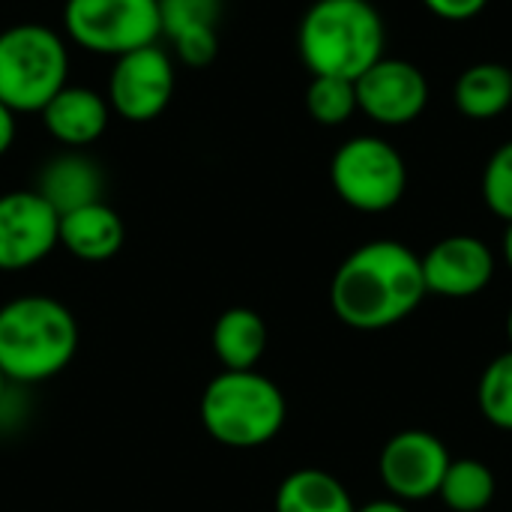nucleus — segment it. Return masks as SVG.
Returning a JSON list of instances; mask_svg holds the SVG:
<instances>
[{"label":"nucleus","mask_w":512,"mask_h":512,"mask_svg":"<svg viewBox=\"0 0 512 512\" xmlns=\"http://www.w3.org/2000/svg\"><path fill=\"white\" fill-rule=\"evenodd\" d=\"M453 102L462 117L486 123L512 105V69L507 63L483 60L468 66L453 87Z\"/></svg>","instance_id":"dca6fc26"},{"label":"nucleus","mask_w":512,"mask_h":512,"mask_svg":"<svg viewBox=\"0 0 512 512\" xmlns=\"http://www.w3.org/2000/svg\"><path fill=\"white\" fill-rule=\"evenodd\" d=\"M330 183L351 210L387 213L408 189V165L390 141L354 135L333 153Z\"/></svg>","instance_id":"0eeeda50"},{"label":"nucleus","mask_w":512,"mask_h":512,"mask_svg":"<svg viewBox=\"0 0 512 512\" xmlns=\"http://www.w3.org/2000/svg\"><path fill=\"white\" fill-rule=\"evenodd\" d=\"M222 0H159L162 36L171 39L195 27H219Z\"/></svg>","instance_id":"4be33fe9"},{"label":"nucleus","mask_w":512,"mask_h":512,"mask_svg":"<svg viewBox=\"0 0 512 512\" xmlns=\"http://www.w3.org/2000/svg\"><path fill=\"white\" fill-rule=\"evenodd\" d=\"M69 42L39 21L0 30V102L15 114H39L69 84Z\"/></svg>","instance_id":"39448f33"},{"label":"nucleus","mask_w":512,"mask_h":512,"mask_svg":"<svg viewBox=\"0 0 512 512\" xmlns=\"http://www.w3.org/2000/svg\"><path fill=\"white\" fill-rule=\"evenodd\" d=\"M306 111L321 126H345L357 114L354 81L336 75H312L306 87Z\"/></svg>","instance_id":"aec40b11"},{"label":"nucleus","mask_w":512,"mask_h":512,"mask_svg":"<svg viewBox=\"0 0 512 512\" xmlns=\"http://www.w3.org/2000/svg\"><path fill=\"white\" fill-rule=\"evenodd\" d=\"M357 512H411L402 501H396V498H387V501H372V504H366V507H357Z\"/></svg>","instance_id":"bb28decb"},{"label":"nucleus","mask_w":512,"mask_h":512,"mask_svg":"<svg viewBox=\"0 0 512 512\" xmlns=\"http://www.w3.org/2000/svg\"><path fill=\"white\" fill-rule=\"evenodd\" d=\"M15 135H18V114L0 102V159L12 150Z\"/></svg>","instance_id":"a878e982"},{"label":"nucleus","mask_w":512,"mask_h":512,"mask_svg":"<svg viewBox=\"0 0 512 512\" xmlns=\"http://www.w3.org/2000/svg\"><path fill=\"white\" fill-rule=\"evenodd\" d=\"M174 87L177 63L171 51L156 42L114 57L105 81V99L111 105V114H117L120 120L153 123L168 111Z\"/></svg>","instance_id":"6e6552de"},{"label":"nucleus","mask_w":512,"mask_h":512,"mask_svg":"<svg viewBox=\"0 0 512 512\" xmlns=\"http://www.w3.org/2000/svg\"><path fill=\"white\" fill-rule=\"evenodd\" d=\"M276 512H357L348 489L321 468H300L276 489Z\"/></svg>","instance_id":"a211bd4d"},{"label":"nucleus","mask_w":512,"mask_h":512,"mask_svg":"<svg viewBox=\"0 0 512 512\" xmlns=\"http://www.w3.org/2000/svg\"><path fill=\"white\" fill-rule=\"evenodd\" d=\"M78 351L75 315L48 294H21L0 306V372L39 384L60 375Z\"/></svg>","instance_id":"7ed1b4c3"},{"label":"nucleus","mask_w":512,"mask_h":512,"mask_svg":"<svg viewBox=\"0 0 512 512\" xmlns=\"http://www.w3.org/2000/svg\"><path fill=\"white\" fill-rule=\"evenodd\" d=\"M423 264L399 240H372L357 246L333 273L330 306L336 318L363 333L402 324L426 300Z\"/></svg>","instance_id":"f257e3e1"},{"label":"nucleus","mask_w":512,"mask_h":512,"mask_svg":"<svg viewBox=\"0 0 512 512\" xmlns=\"http://www.w3.org/2000/svg\"><path fill=\"white\" fill-rule=\"evenodd\" d=\"M384 18L372 0H315L297 27V51L312 75L357 81L384 57Z\"/></svg>","instance_id":"f03ea898"},{"label":"nucleus","mask_w":512,"mask_h":512,"mask_svg":"<svg viewBox=\"0 0 512 512\" xmlns=\"http://www.w3.org/2000/svg\"><path fill=\"white\" fill-rule=\"evenodd\" d=\"M507 339H510V348H512V306H510V315H507Z\"/></svg>","instance_id":"c85d7f7f"},{"label":"nucleus","mask_w":512,"mask_h":512,"mask_svg":"<svg viewBox=\"0 0 512 512\" xmlns=\"http://www.w3.org/2000/svg\"><path fill=\"white\" fill-rule=\"evenodd\" d=\"M168 42H171V57L180 60L189 69H204L219 54V30L216 27L183 30V33L171 36Z\"/></svg>","instance_id":"b1692460"},{"label":"nucleus","mask_w":512,"mask_h":512,"mask_svg":"<svg viewBox=\"0 0 512 512\" xmlns=\"http://www.w3.org/2000/svg\"><path fill=\"white\" fill-rule=\"evenodd\" d=\"M102 168L84 150H60L36 174V192L63 216L102 201Z\"/></svg>","instance_id":"4468645a"},{"label":"nucleus","mask_w":512,"mask_h":512,"mask_svg":"<svg viewBox=\"0 0 512 512\" xmlns=\"http://www.w3.org/2000/svg\"><path fill=\"white\" fill-rule=\"evenodd\" d=\"M426 291L450 300H468L495 279V255L489 243L474 234H450L438 240L423 258Z\"/></svg>","instance_id":"f8f14e48"},{"label":"nucleus","mask_w":512,"mask_h":512,"mask_svg":"<svg viewBox=\"0 0 512 512\" xmlns=\"http://www.w3.org/2000/svg\"><path fill=\"white\" fill-rule=\"evenodd\" d=\"M123 240H126V225L120 213L105 201L60 216V246L78 261L87 264L108 261L123 249Z\"/></svg>","instance_id":"2eb2a0df"},{"label":"nucleus","mask_w":512,"mask_h":512,"mask_svg":"<svg viewBox=\"0 0 512 512\" xmlns=\"http://www.w3.org/2000/svg\"><path fill=\"white\" fill-rule=\"evenodd\" d=\"M3 393H6V375L0 372V405H3Z\"/></svg>","instance_id":"c756f323"},{"label":"nucleus","mask_w":512,"mask_h":512,"mask_svg":"<svg viewBox=\"0 0 512 512\" xmlns=\"http://www.w3.org/2000/svg\"><path fill=\"white\" fill-rule=\"evenodd\" d=\"M267 351V324L255 309L234 306L222 312L213 324V354L216 360L231 369H255Z\"/></svg>","instance_id":"f3484780"},{"label":"nucleus","mask_w":512,"mask_h":512,"mask_svg":"<svg viewBox=\"0 0 512 512\" xmlns=\"http://www.w3.org/2000/svg\"><path fill=\"white\" fill-rule=\"evenodd\" d=\"M45 132L63 147V150H87L96 144L108 123H111V105L102 90L87 84H66L42 111Z\"/></svg>","instance_id":"ddd939ff"},{"label":"nucleus","mask_w":512,"mask_h":512,"mask_svg":"<svg viewBox=\"0 0 512 512\" xmlns=\"http://www.w3.org/2000/svg\"><path fill=\"white\" fill-rule=\"evenodd\" d=\"M288 417L282 390L261 372H219L201 396V423L207 435L231 450L270 444Z\"/></svg>","instance_id":"20e7f679"},{"label":"nucleus","mask_w":512,"mask_h":512,"mask_svg":"<svg viewBox=\"0 0 512 512\" xmlns=\"http://www.w3.org/2000/svg\"><path fill=\"white\" fill-rule=\"evenodd\" d=\"M453 456L447 444L423 429L393 435L378 459V474L396 501H429L438 495Z\"/></svg>","instance_id":"9d476101"},{"label":"nucleus","mask_w":512,"mask_h":512,"mask_svg":"<svg viewBox=\"0 0 512 512\" xmlns=\"http://www.w3.org/2000/svg\"><path fill=\"white\" fill-rule=\"evenodd\" d=\"M420 3L444 21H471L489 6V0H420Z\"/></svg>","instance_id":"393cba45"},{"label":"nucleus","mask_w":512,"mask_h":512,"mask_svg":"<svg viewBox=\"0 0 512 512\" xmlns=\"http://www.w3.org/2000/svg\"><path fill=\"white\" fill-rule=\"evenodd\" d=\"M60 246V213L36 189L0 195V270L15 273L45 261Z\"/></svg>","instance_id":"1a4fd4ad"},{"label":"nucleus","mask_w":512,"mask_h":512,"mask_svg":"<svg viewBox=\"0 0 512 512\" xmlns=\"http://www.w3.org/2000/svg\"><path fill=\"white\" fill-rule=\"evenodd\" d=\"M498 492V480L492 468L480 459H453L438 498L453 512H483Z\"/></svg>","instance_id":"6ab92c4d"},{"label":"nucleus","mask_w":512,"mask_h":512,"mask_svg":"<svg viewBox=\"0 0 512 512\" xmlns=\"http://www.w3.org/2000/svg\"><path fill=\"white\" fill-rule=\"evenodd\" d=\"M477 405L486 423L501 432H512V348L498 354L480 375Z\"/></svg>","instance_id":"412c9836"},{"label":"nucleus","mask_w":512,"mask_h":512,"mask_svg":"<svg viewBox=\"0 0 512 512\" xmlns=\"http://www.w3.org/2000/svg\"><path fill=\"white\" fill-rule=\"evenodd\" d=\"M501 252H504V261L512 270V222H507V231H504V243H501Z\"/></svg>","instance_id":"cd10ccee"},{"label":"nucleus","mask_w":512,"mask_h":512,"mask_svg":"<svg viewBox=\"0 0 512 512\" xmlns=\"http://www.w3.org/2000/svg\"><path fill=\"white\" fill-rule=\"evenodd\" d=\"M60 24L69 45L111 60L162 39L159 0H66Z\"/></svg>","instance_id":"423d86ee"},{"label":"nucleus","mask_w":512,"mask_h":512,"mask_svg":"<svg viewBox=\"0 0 512 512\" xmlns=\"http://www.w3.org/2000/svg\"><path fill=\"white\" fill-rule=\"evenodd\" d=\"M483 201L498 219L512 222V141L501 144L483 168Z\"/></svg>","instance_id":"5701e85b"},{"label":"nucleus","mask_w":512,"mask_h":512,"mask_svg":"<svg viewBox=\"0 0 512 512\" xmlns=\"http://www.w3.org/2000/svg\"><path fill=\"white\" fill-rule=\"evenodd\" d=\"M357 111L378 126H408L429 105L426 72L402 57H381L357 81Z\"/></svg>","instance_id":"9b49d317"}]
</instances>
